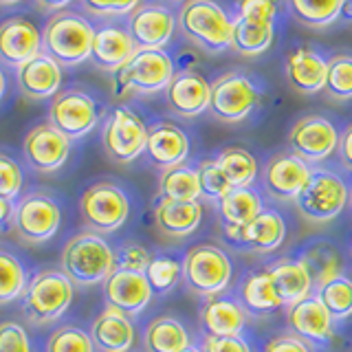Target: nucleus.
Returning <instances> with one entry per match:
<instances>
[{
  "label": "nucleus",
  "instance_id": "nucleus-1",
  "mask_svg": "<svg viewBox=\"0 0 352 352\" xmlns=\"http://www.w3.org/2000/svg\"><path fill=\"white\" fill-rule=\"evenodd\" d=\"M60 267L75 286H97L117 269V251L104 236L82 231L64 245Z\"/></svg>",
  "mask_w": 352,
  "mask_h": 352
},
{
  "label": "nucleus",
  "instance_id": "nucleus-2",
  "mask_svg": "<svg viewBox=\"0 0 352 352\" xmlns=\"http://www.w3.org/2000/svg\"><path fill=\"white\" fill-rule=\"evenodd\" d=\"M179 18L183 36L209 55L231 49L234 40V18L216 0H185Z\"/></svg>",
  "mask_w": 352,
  "mask_h": 352
},
{
  "label": "nucleus",
  "instance_id": "nucleus-3",
  "mask_svg": "<svg viewBox=\"0 0 352 352\" xmlns=\"http://www.w3.org/2000/svg\"><path fill=\"white\" fill-rule=\"evenodd\" d=\"M95 29L84 16L75 11H58L42 31V53L60 66H77L91 60Z\"/></svg>",
  "mask_w": 352,
  "mask_h": 352
},
{
  "label": "nucleus",
  "instance_id": "nucleus-4",
  "mask_svg": "<svg viewBox=\"0 0 352 352\" xmlns=\"http://www.w3.org/2000/svg\"><path fill=\"white\" fill-rule=\"evenodd\" d=\"M174 73V62L165 49H137L135 55L113 73V93L115 97L128 93H165Z\"/></svg>",
  "mask_w": 352,
  "mask_h": 352
},
{
  "label": "nucleus",
  "instance_id": "nucleus-5",
  "mask_svg": "<svg viewBox=\"0 0 352 352\" xmlns=\"http://www.w3.org/2000/svg\"><path fill=\"white\" fill-rule=\"evenodd\" d=\"M234 280V262L218 245H194L183 256V284L198 297H216Z\"/></svg>",
  "mask_w": 352,
  "mask_h": 352
},
{
  "label": "nucleus",
  "instance_id": "nucleus-6",
  "mask_svg": "<svg viewBox=\"0 0 352 352\" xmlns=\"http://www.w3.org/2000/svg\"><path fill=\"white\" fill-rule=\"evenodd\" d=\"M350 203V187L339 174L313 168V174L300 196L295 198V207L302 220L308 225H326L344 212Z\"/></svg>",
  "mask_w": 352,
  "mask_h": 352
},
{
  "label": "nucleus",
  "instance_id": "nucleus-7",
  "mask_svg": "<svg viewBox=\"0 0 352 352\" xmlns=\"http://www.w3.org/2000/svg\"><path fill=\"white\" fill-rule=\"evenodd\" d=\"M75 297V284L58 269L40 271L22 293V311L29 322L44 326L69 311Z\"/></svg>",
  "mask_w": 352,
  "mask_h": 352
},
{
  "label": "nucleus",
  "instance_id": "nucleus-8",
  "mask_svg": "<svg viewBox=\"0 0 352 352\" xmlns=\"http://www.w3.org/2000/svg\"><path fill=\"white\" fill-rule=\"evenodd\" d=\"M80 214L88 231L115 234L130 216V198L113 181L93 183L80 198Z\"/></svg>",
  "mask_w": 352,
  "mask_h": 352
},
{
  "label": "nucleus",
  "instance_id": "nucleus-9",
  "mask_svg": "<svg viewBox=\"0 0 352 352\" xmlns=\"http://www.w3.org/2000/svg\"><path fill=\"white\" fill-rule=\"evenodd\" d=\"M260 102V88L242 71H227L212 82V104L209 110L218 121L240 124Z\"/></svg>",
  "mask_w": 352,
  "mask_h": 352
},
{
  "label": "nucleus",
  "instance_id": "nucleus-10",
  "mask_svg": "<svg viewBox=\"0 0 352 352\" xmlns=\"http://www.w3.org/2000/svg\"><path fill=\"white\" fill-rule=\"evenodd\" d=\"M146 141L148 126L143 124V119L135 110H130L128 106H117L108 115L102 132V143L110 161L119 165L137 161L146 152Z\"/></svg>",
  "mask_w": 352,
  "mask_h": 352
},
{
  "label": "nucleus",
  "instance_id": "nucleus-11",
  "mask_svg": "<svg viewBox=\"0 0 352 352\" xmlns=\"http://www.w3.org/2000/svg\"><path fill=\"white\" fill-rule=\"evenodd\" d=\"M62 223V209L47 192H29L14 207V231L29 245L51 240Z\"/></svg>",
  "mask_w": 352,
  "mask_h": 352
},
{
  "label": "nucleus",
  "instance_id": "nucleus-12",
  "mask_svg": "<svg viewBox=\"0 0 352 352\" xmlns=\"http://www.w3.org/2000/svg\"><path fill=\"white\" fill-rule=\"evenodd\" d=\"M102 117L93 95L80 88H66L53 97L49 106V124L58 128L66 139H82L91 132Z\"/></svg>",
  "mask_w": 352,
  "mask_h": 352
},
{
  "label": "nucleus",
  "instance_id": "nucleus-13",
  "mask_svg": "<svg viewBox=\"0 0 352 352\" xmlns=\"http://www.w3.org/2000/svg\"><path fill=\"white\" fill-rule=\"evenodd\" d=\"M339 130L322 115H306L297 119L289 132V150L302 161L324 163L339 150Z\"/></svg>",
  "mask_w": 352,
  "mask_h": 352
},
{
  "label": "nucleus",
  "instance_id": "nucleus-14",
  "mask_svg": "<svg viewBox=\"0 0 352 352\" xmlns=\"http://www.w3.org/2000/svg\"><path fill=\"white\" fill-rule=\"evenodd\" d=\"M286 328L315 350H324L335 337V319L317 293L286 308Z\"/></svg>",
  "mask_w": 352,
  "mask_h": 352
},
{
  "label": "nucleus",
  "instance_id": "nucleus-15",
  "mask_svg": "<svg viewBox=\"0 0 352 352\" xmlns=\"http://www.w3.org/2000/svg\"><path fill=\"white\" fill-rule=\"evenodd\" d=\"M313 174V168L300 157L289 152H278L269 159L262 172V187L273 201L295 203L304 185Z\"/></svg>",
  "mask_w": 352,
  "mask_h": 352
},
{
  "label": "nucleus",
  "instance_id": "nucleus-16",
  "mask_svg": "<svg viewBox=\"0 0 352 352\" xmlns=\"http://www.w3.org/2000/svg\"><path fill=\"white\" fill-rule=\"evenodd\" d=\"M179 27V18L168 5L141 3L128 16V33L137 49H163Z\"/></svg>",
  "mask_w": 352,
  "mask_h": 352
},
{
  "label": "nucleus",
  "instance_id": "nucleus-17",
  "mask_svg": "<svg viewBox=\"0 0 352 352\" xmlns=\"http://www.w3.org/2000/svg\"><path fill=\"white\" fill-rule=\"evenodd\" d=\"M223 236L236 249L256 251V253H271V251H278L284 245L286 223H284V216L280 212L267 207L256 220H251L247 227L234 229V227L223 225Z\"/></svg>",
  "mask_w": 352,
  "mask_h": 352
},
{
  "label": "nucleus",
  "instance_id": "nucleus-18",
  "mask_svg": "<svg viewBox=\"0 0 352 352\" xmlns=\"http://www.w3.org/2000/svg\"><path fill=\"white\" fill-rule=\"evenodd\" d=\"M22 152L33 170L51 174L60 170L69 159L71 139H66L58 128H53V124H38L27 132L22 141Z\"/></svg>",
  "mask_w": 352,
  "mask_h": 352
},
{
  "label": "nucleus",
  "instance_id": "nucleus-19",
  "mask_svg": "<svg viewBox=\"0 0 352 352\" xmlns=\"http://www.w3.org/2000/svg\"><path fill=\"white\" fill-rule=\"evenodd\" d=\"M165 104L179 117H198L212 104V84L198 71H176L165 88Z\"/></svg>",
  "mask_w": 352,
  "mask_h": 352
},
{
  "label": "nucleus",
  "instance_id": "nucleus-20",
  "mask_svg": "<svg viewBox=\"0 0 352 352\" xmlns=\"http://www.w3.org/2000/svg\"><path fill=\"white\" fill-rule=\"evenodd\" d=\"M152 286L146 278V273L115 269L113 275L104 282V297L106 304L126 313L128 317H135L146 311V306L152 302Z\"/></svg>",
  "mask_w": 352,
  "mask_h": 352
},
{
  "label": "nucleus",
  "instance_id": "nucleus-21",
  "mask_svg": "<svg viewBox=\"0 0 352 352\" xmlns=\"http://www.w3.org/2000/svg\"><path fill=\"white\" fill-rule=\"evenodd\" d=\"M146 157L154 168L170 170L174 165L187 163L190 157V137L181 126L172 121H157L148 128Z\"/></svg>",
  "mask_w": 352,
  "mask_h": 352
},
{
  "label": "nucleus",
  "instance_id": "nucleus-22",
  "mask_svg": "<svg viewBox=\"0 0 352 352\" xmlns=\"http://www.w3.org/2000/svg\"><path fill=\"white\" fill-rule=\"evenodd\" d=\"M42 53V33L31 20L11 16L0 25V60L7 66H22Z\"/></svg>",
  "mask_w": 352,
  "mask_h": 352
},
{
  "label": "nucleus",
  "instance_id": "nucleus-23",
  "mask_svg": "<svg viewBox=\"0 0 352 352\" xmlns=\"http://www.w3.org/2000/svg\"><path fill=\"white\" fill-rule=\"evenodd\" d=\"M16 80L20 93L27 99H49L60 93L62 86V66L49 58L47 53H38L16 69Z\"/></svg>",
  "mask_w": 352,
  "mask_h": 352
},
{
  "label": "nucleus",
  "instance_id": "nucleus-24",
  "mask_svg": "<svg viewBox=\"0 0 352 352\" xmlns=\"http://www.w3.org/2000/svg\"><path fill=\"white\" fill-rule=\"evenodd\" d=\"M326 71H328V60H324L322 53H317L313 49L300 47L286 55V64H284L286 82L300 95L322 93L326 84Z\"/></svg>",
  "mask_w": 352,
  "mask_h": 352
},
{
  "label": "nucleus",
  "instance_id": "nucleus-25",
  "mask_svg": "<svg viewBox=\"0 0 352 352\" xmlns=\"http://www.w3.org/2000/svg\"><path fill=\"white\" fill-rule=\"evenodd\" d=\"M91 339L99 352H130L135 348L137 330L126 313L106 306L91 326Z\"/></svg>",
  "mask_w": 352,
  "mask_h": 352
},
{
  "label": "nucleus",
  "instance_id": "nucleus-26",
  "mask_svg": "<svg viewBox=\"0 0 352 352\" xmlns=\"http://www.w3.org/2000/svg\"><path fill=\"white\" fill-rule=\"evenodd\" d=\"M198 319L205 337H238L245 330L249 315L236 297L216 295L203 304Z\"/></svg>",
  "mask_w": 352,
  "mask_h": 352
},
{
  "label": "nucleus",
  "instance_id": "nucleus-27",
  "mask_svg": "<svg viewBox=\"0 0 352 352\" xmlns=\"http://www.w3.org/2000/svg\"><path fill=\"white\" fill-rule=\"evenodd\" d=\"M135 51L137 47L130 38L128 27L124 29L119 25H102L95 29L91 60L97 69L115 73L135 55Z\"/></svg>",
  "mask_w": 352,
  "mask_h": 352
},
{
  "label": "nucleus",
  "instance_id": "nucleus-28",
  "mask_svg": "<svg viewBox=\"0 0 352 352\" xmlns=\"http://www.w3.org/2000/svg\"><path fill=\"white\" fill-rule=\"evenodd\" d=\"M264 269H267L273 289L286 308L306 300V297L313 295V291H315L311 273H308V269L297 258L275 260V262L267 264Z\"/></svg>",
  "mask_w": 352,
  "mask_h": 352
},
{
  "label": "nucleus",
  "instance_id": "nucleus-29",
  "mask_svg": "<svg viewBox=\"0 0 352 352\" xmlns=\"http://www.w3.org/2000/svg\"><path fill=\"white\" fill-rule=\"evenodd\" d=\"M203 223V205L187 201L159 198L154 205V225L168 238H187L198 231Z\"/></svg>",
  "mask_w": 352,
  "mask_h": 352
},
{
  "label": "nucleus",
  "instance_id": "nucleus-30",
  "mask_svg": "<svg viewBox=\"0 0 352 352\" xmlns=\"http://www.w3.org/2000/svg\"><path fill=\"white\" fill-rule=\"evenodd\" d=\"M236 300L249 317H267L284 306L275 293L267 269L247 271L236 286Z\"/></svg>",
  "mask_w": 352,
  "mask_h": 352
},
{
  "label": "nucleus",
  "instance_id": "nucleus-31",
  "mask_svg": "<svg viewBox=\"0 0 352 352\" xmlns=\"http://www.w3.org/2000/svg\"><path fill=\"white\" fill-rule=\"evenodd\" d=\"M297 260H300L308 269V273H311L315 291L322 289L324 284L333 282L339 275H344V269H346L341 251L328 240H315L311 245H306Z\"/></svg>",
  "mask_w": 352,
  "mask_h": 352
},
{
  "label": "nucleus",
  "instance_id": "nucleus-32",
  "mask_svg": "<svg viewBox=\"0 0 352 352\" xmlns=\"http://www.w3.org/2000/svg\"><path fill=\"white\" fill-rule=\"evenodd\" d=\"M220 220H223L225 227H247L251 220H256L264 209V198L260 190L256 187H234L229 194H225L220 201L216 203Z\"/></svg>",
  "mask_w": 352,
  "mask_h": 352
},
{
  "label": "nucleus",
  "instance_id": "nucleus-33",
  "mask_svg": "<svg viewBox=\"0 0 352 352\" xmlns=\"http://www.w3.org/2000/svg\"><path fill=\"white\" fill-rule=\"evenodd\" d=\"M192 346L190 330L179 317L159 315L146 326L143 350L146 352H183Z\"/></svg>",
  "mask_w": 352,
  "mask_h": 352
},
{
  "label": "nucleus",
  "instance_id": "nucleus-34",
  "mask_svg": "<svg viewBox=\"0 0 352 352\" xmlns=\"http://www.w3.org/2000/svg\"><path fill=\"white\" fill-rule=\"evenodd\" d=\"M159 198L187 201V203L201 201L203 190H201V176H198V165L181 163L170 170H163L159 176Z\"/></svg>",
  "mask_w": 352,
  "mask_h": 352
},
{
  "label": "nucleus",
  "instance_id": "nucleus-35",
  "mask_svg": "<svg viewBox=\"0 0 352 352\" xmlns=\"http://www.w3.org/2000/svg\"><path fill=\"white\" fill-rule=\"evenodd\" d=\"M273 44V25L269 22H251L234 18V40L231 49L245 58H258L267 53Z\"/></svg>",
  "mask_w": 352,
  "mask_h": 352
},
{
  "label": "nucleus",
  "instance_id": "nucleus-36",
  "mask_svg": "<svg viewBox=\"0 0 352 352\" xmlns=\"http://www.w3.org/2000/svg\"><path fill=\"white\" fill-rule=\"evenodd\" d=\"M286 7L300 25L324 29L341 16L346 0H286Z\"/></svg>",
  "mask_w": 352,
  "mask_h": 352
},
{
  "label": "nucleus",
  "instance_id": "nucleus-37",
  "mask_svg": "<svg viewBox=\"0 0 352 352\" xmlns=\"http://www.w3.org/2000/svg\"><path fill=\"white\" fill-rule=\"evenodd\" d=\"M216 161L220 165V170L225 172L229 179L231 187H251L258 181V161L256 157L238 146L223 148L216 154Z\"/></svg>",
  "mask_w": 352,
  "mask_h": 352
},
{
  "label": "nucleus",
  "instance_id": "nucleus-38",
  "mask_svg": "<svg viewBox=\"0 0 352 352\" xmlns=\"http://www.w3.org/2000/svg\"><path fill=\"white\" fill-rule=\"evenodd\" d=\"M146 278L154 293H170L183 280V260L179 256H172V253L152 256L150 267L146 269Z\"/></svg>",
  "mask_w": 352,
  "mask_h": 352
},
{
  "label": "nucleus",
  "instance_id": "nucleus-39",
  "mask_svg": "<svg viewBox=\"0 0 352 352\" xmlns=\"http://www.w3.org/2000/svg\"><path fill=\"white\" fill-rule=\"evenodd\" d=\"M324 93L333 102H350L352 99V55L337 53L328 60Z\"/></svg>",
  "mask_w": 352,
  "mask_h": 352
},
{
  "label": "nucleus",
  "instance_id": "nucleus-40",
  "mask_svg": "<svg viewBox=\"0 0 352 352\" xmlns=\"http://www.w3.org/2000/svg\"><path fill=\"white\" fill-rule=\"evenodd\" d=\"M317 297L326 306V311L333 315L335 322H344L352 317V280L346 275H339L333 282L317 289Z\"/></svg>",
  "mask_w": 352,
  "mask_h": 352
},
{
  "label": "nucleus",
  "instance_id": "nucleus-41",
  "mask_svg": "<svg viewBox=\"0 0 352 352\" xmlns=\"http://www.w3.org/2000/svg\"><path fill=\"white\" fill-rule=\"evenodd\" d=\"M27 289L25 267L16 256L0 249V306L18 300Z\"/></svg>",
  "mask_w": 352,
  "mask_h": 352
},
{
  "label": "nucleus",
  "instance_id": "nucleus-42",
  "mask_svg": "<svg viewBox=\"0 0 352 352\" xmlns=\"http://www.w3.org/2000/svg\"><path fill=\"white\" fill-rule=\"evenodd\" d=\"M47 352H95V344L80 326H62L49 337Z\"/></svg>",
  "mask_w": 352,
  "mask_h": 352
},
{
  "label": "nucleus",
  "instance_id": "nucleus-43",
  "mask_svg": "<svg viewBox=\"0 0 352 352\" xmlns=\"http://www.w3.org/2000/svg\"><path fill=\"white\" fill-rule=\"evenodd\" d=\"M198 176H201L203 198H209V201L218 203L225 194H229L231 190H234L229 179L225 176V172L220 170L216 159H203L201 163H198Z\"/></svg>",
  "mask_w": 352,
  "mask_h": 352
},
{
  "label": "nucleus",
  "instance_id": "nucleus-44",
  "mask_svg": "<svg viewBox=\"0 0 352 352\" xmlns=\"http://www.w3.org/2000/svg\"><path fill=\"white\" fill-rule=\"evenodd\" d=\"M80 5L91 16L119 18V16H130L141 5V0H80Z\"/></svg>",
  "mask_w": 352,
  "mask_h": 352
},
{
  "label": "nucleus",
  "instance_id": "nucleus-45",
  "mask_svg": "<svg viewBox=\"0 0 352 352\" xmlns=\"http://www.w3.org/2000/svg\"><path fill=\"white\" fill-rule=\"evenodd\" d=\"M22 190V170L9 154L0 152V198L14 201Z\"/></svg>",
  "mask_w": 352,
  "mask_h": 352
},
{
  "label": "nucleus",
  "instance_id": "nucleus-46",
  "mask_svg": "<svg viewBox=\"0 0 352 352\" xmlns=\"http://www.w3.org/2000/svg\"><path fill=\"white\" fill-rule=\"evenodd\" d=\"M152 262V253L139 242H126L117 249V269H128L137 273H146Z\"/></svg>",
  "mask_w": 352,
  "mask_h": 352
},
{
  "label": "nucleus",
  "instance_id": "nucleus-47",
  "mask_svg": "<svg viewBox=\"0 0 352 352\" xmlns=\"http://www.w3.org/2000/svg\"><path fill=\"white\" fill-rule=\"evenodd\" d=\"M0 352H33L25 326L18 322H0Z\"/></svg>",
  "mask_w": 352,
  "mask_h": 352
},
{
  "label": "nucleus",
  "instance_id": "nucleus-48",
  "mask_svg": "<svg viewBox=\"0 0 352 352\" xmlns=\"http://www.w3.org/2000/svg\"><path fill=\"white\" fill-rule=\"evenodd\" d=\"M251 22H275V0H240L238 16Z\"/></svg>",
  "mask_w": 352,
  "mask_h": 352
},
{
  "label": "nucleus",
  "instance_id": "nucleus-49",
  "mask_svg": "<svg viewBox=\"0 0 352 352\" xmlns=\"http://www.w3.org/2000/svg\"><path fill=\"white\" fill-rule=\"evenodd\" d=\"M262 352H313V348L302 341L300 337H295L293 333H280L271 337L267 344H264V350Z\"/></svg>",
  "mask_w": 352,
  "mask_h": 352
},
{
  "label": "nucleus",
  "instance_id": "nucleus-50",
  "mask_svg": "<svg viewBox=\"0 0 352 352\" xmlns=\"http://www.w3.org/2000/svg\"><path fill=\"white\" fill-rule=\"evenodd\" d=\"M203 350L205 352H251V346L242 339V335H238V337H205Z\"/></svg>",
  "mask_w": 352,
  "mask_h": 352
},
{
  "label": "nucleus",
  "instance_id": "nucleus-51",
  "mask_svg": "<svg viewBox=\"0 0 352 352\" xmlns=\"http://www.w3.org/2000/svg\"><path fill=\"white\" fill-rule=\"evenodd\" d=\"M339 159L344 163V168L352 172V124L346 126L339 139Z\"/></svg>",
  "mask_w": 352,
  "mask_h": 352
},
{
  "label": "nucleus",
  "instance_id": "nucleus-52",
  "mask_svg": "<svg viewBox=\"0 0 352 352\" xmlns=\"http://www.w3.org/2000/svg\"><path fill=\"white\" fill-rule=\"evenodd\" d=\"M14 225V205L7 198H0V231Z\"/></svg>",
  "mask_w": 352,
  "mask_h": 352
},
{
  "label": "nucleus",
  "instance_id": "nucleus-53",
  "mask_svg": "<svg viewBox=\"0 0 352 352\" xmlns=\"http://www.w3.org/2000/svg\"><path fill=\"white\" fill-rule=\"evenodd\" d=\"M36 3L42 9H49V11H55V14H58V11H64L66 5H71L73 0H36Z\"/></svg>",
  "mask_w": 352,
  "mask_h": 352
},
{
  "label": "nucleus",
  "instance_id": "nucleus-54",
  "mask_svg": "<svg viewBox=\"0 0 352 352\" xmlns=\"http://www.w3.org/2000/svg\"><path fill=\"white\" fill-rule=\"evenodd\" d=\"M5 88H7V82H5L3 71H0V99H3V95H5Z\"/></svg>",
  "mask_w": 352,
  "mask_h": 352
},
{
  "label": "nucleus",
  "instance_id": "nucleus-55",
  "mask_svg": "<svg viewBox=\"0 0 352 352\" xmlns=\"http://www.w3.org/2000/svg\"><path fill=\"white\" fill-rule=\"evenodd\" d=\"M20 0H0V5H18Z\"/></svg>",
  "mask_w": 352,
  "mask_h": 352
},
{
  "label": "nucleus",
  "instance_id": "nucleus-56",
  "mask_svg": "<svg viewBox=\"0 0 352 352\" xmlns=\"http://www.w3.org/2000/svg\"><path fill=\"white\" fill-rule=\"evenodd\" d=\"M183 352H205V350L203 348H196V346H190V348L183 350Z\"/></svg>",
  "mask_w": 352,
  "mask_h": 352
},
{
  "label": "nucleus",
  "instance_id": "nucleus-57",
  "mask_svg": "<svg viewBox=\"0 0 352 352\" xmlns=\"http://www.w3.org/2000/svg\"><path fill=\"white\" fill-rule=\"evenodd\" d=\"M170 3H185V0H170Z\"/></svg>",
  "mask_w": 352,
  "mask_h": 352
},
{
  "label": "nucleus",
  "instance_id": "nucleus-58",
  "mask_svg": "<svg viewBox=\"0 0 352 352\" xmlns=\"http://www.w3.org/2000/svg\"><path fill=\"white\" fill-rule=\"evenodd\" d=\"M350 256H352V238H350Z\"/></svg>",
  "mask_w": 352,
  "mask_h": 352
},
{
  "label": "nucleus",
  "instance_id": "nucleus-59",
  "mask_svg": "<svg viewBox=\"0 0 352 352\" xmlns=\"http://www.w3.org/2000/svg\"><path fill=\"white\" fill-rule=\"evenodd\" d=\"M350 207H352V190H350Z\"/></svg>",
  "mask_w": 352,
  "mask_h": 352
},
{
  "label": "nucleus",
  "instance_id": "nucleus-60",
  "mask_svg": "<svg viewBox=\"0 0 352 352\" xmlns=\"http://www.w3.org/2000/svg\"><path fill=\"white\" fill-rule=\"evenodd\" d=\"M350 18H352V3H350Z\"/></svg>",
  "mask_w": 352,
  "mask_h": 352
}]
</instances>
